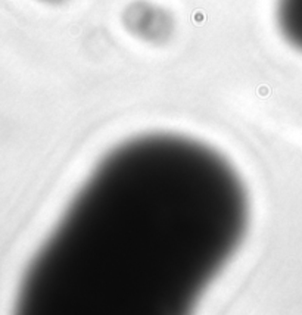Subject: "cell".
I'll return each instance as SVG.
<instances>
[{
	"mask_svg": "<svg viewBox=\"0 0 302 315\" xmlns=\"http://www.w3.org/2000/svg\"><path fill=\"white\" fill-rule=\"evenodd\" d=\"M44 2H52V3H56V2H60V0H44Z\"/></svg>",
	"mask_w": 302,
	"mask_h": 315,
	"instance_id": "cell-3",
	"label": "cell"
},
{
	"mask_svg": "<svg viewBox=\"0 0 302 315\" xmlns=\"http://www.w3.org/2000/svg\"><path fill=\"white\" fill-rule=\"evenodd\" d=\"M277 16L283 36L302 50V0H280Z\"/></svg>",
	"mask_w": 302,
	"mask_h": 315,
	"instance_id": "cell-2",
	"label": "cell"
},
{
	"mask_svg": "<svg viewBox=\"0 0 302 315\" xmlns=\"http://www.w3.org/2000/svg\"><path fill=\"white\" fill-rule=\"evenodd\" d=\"M248 202L208 146L143 135L103 158L28 272L24 308L69 315L181 314L240 245Z\"/></svg>",
	"mask_w": 302,
	"mask_h": 315,
	"instance_id": "cell-1",
	"label": "cell"
}]
</instances>
